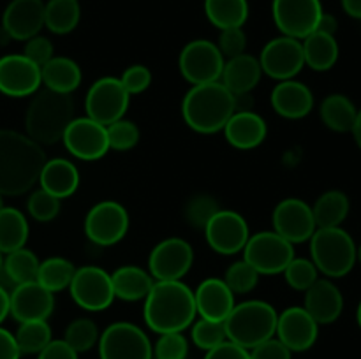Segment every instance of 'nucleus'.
<instances>
[{
    "instance_id": "37998d69",
    "label": "nucleus",
    "mask_w": 361,
    "mask_h": 359,
    "mask_svg": "<svg viewBox=\"0 0 361 359\" xmlns=\"http://www.w3.org/2000/svg\"><path fill=\"white\" fill-rule=\"evenodd\" d=\"M259 277L261 275L257 273L247 260L240 259L235 260L233 264H229L222 280H224L226 285L231 289L233 294L243 296L249 294V292H252L254 289H256Z\"/></svg>"
},
{
    "instance_id": "aec40b11",
    "label": "nucleus",
    "mask_w": 361,
    "mask_h": 359,
    "mask_svg": "<svg viewBox=\"0 0 361 359\" xmlns=\"http://www.w3.org/2000/svg\"><path fill=\"white\" fill-rule=\"evenodd\" d=\"M55 310V294L37 280L14 285L9 291V315L20 322L48 320Z\"/></svg>"
},
{
    "instance_id": "412c9836",
    "label": "nucleus",
    "mask_w": 361,
    "mask_h": 359,
    "mask_svg": "<svg viewBox=\"0 0 361 359\" xmlns=\"http://www.w3.org/2000/svg\"><path fill=\"white\" fill-rule=\"evenodd\" d=\"M317 336H319V324L303 306H289L279 313L275 338L282 341L293 354L312 348Z\"/></svg>"
},
{
    "instance_id": "39448f33",
    "label": "nucleus",
    "mask_w": 361,
    "mask_h": 359,
    "mask_svg": "<svg viewBox=\"0 0 361 359\" xmlns=\"http://www.w3.org/2000/svg\"><path fill=\"white\" fill-rule=\"evenodd\" d=\"M277 319L279 312L275 306L263 299H247L236 303L228 319L224 320L228 340L250 351L275 336Z\"/></svg>"
},
{
    "instance_id": "4be33fe9",
    "label": "nucleus",
    "mask_w": 361,
    "mask_h": 359,
    "mask_svg": "<svg viewBox=\"0 0 361 359\" xmlns=\"http://www.w3.org/2000/svg\"><path fill=\"white\" fill-rule=\"evenodd\" d=\"M44 0H11L2 14V30L14 41H28L44 28Z\"/></svg>"
},
{
    "instance_id": "2f4dec72",
    "label": "nucleus",
    "mask_w": 361,
    "mask_h": 359,
    "mask_svg": "<svg viewBox=\"0 0 361 359\" xmlns=\"http://www.w3.org/2000/svg\"><path fill=\"white\" fill-rule=\"evenodd\" d=\"M319 116L324 127L334 132H351L355 127L358 108L355 102L344 94H330L323 99L319 106Z\"/></svg>"
},
{
    "instance_id": "f257e3e1",
    "label": "nucleus",
    "mask_w": 361,
    "mask_h": 359,
    "mask_svg": "<svg viewBox=\"0 0 361 359\" xmlns=\"http://www.w3.org/2000/svg\"><path fill=\"white\" fill-rule=\"evenodd\" d=\"M46 160L41 144L27 134L0 129V192L4 196L30 192Z\"/></svg>"
},
{
    "instance_id": "9d476101",
    "label": "nucleus",
    "mask_w": 361,
    "mask_h": 359,
    "mask_svg": "<svg viewBox=\"0 0 361 359\" xmlns=\"http://www.w3.org/2000/svg\"><path fill=\"white\" fill-rule=\"evenodd\" d=\"M129 102L130 95L123 88L120 77L104 76L99 77L88 88L87 95H85V111H87L88 118L108 127L116 120L126 118Z\"/></svg>"
},
{
    "instance_id": "49530a36",
    "label": "nucleus",
    "mask_w": 361,
    "mask_h": 359,
    "mask_svg": "<svg viewBox=\"0 0 361 359\" xmlns=\"http://www.w3.org/2000/svg\"><path fill=\"white\" fill-rule=\"evenodd\" d=\"M189 341L183 333L159 334L154 345V359H187Z\"/></svg>"
},
{
    "instance_id": "58836bf2",
    "label": "nucleus",
    "mask_w": 361,
    "mask_h": 359,
    "mask_svg": "<svg viewBox=\"0 0 361 359\" xmlns=\"http://www.w3.org/2000/svg\"><path fill=\"white\" fill-rule=\"evenodd\" d=\"M14 338H16L21 355H37L53 340V334L48 320H28V322H20Z\"/></svg>"
},
{
    "instance_id": "bf43d9fd",
    "label": "nucleus",
    "mask_w": 361,
    "mask_h": 359,
    "mask_svg": "<svg viewBox=\"0 0 361 359\" xmlns=\"http://www.w3.org/2000/svg\"><path fill=\"white\" fill-rule=\"evenodd\" d=\"M9 317V291L0 285V326Z\"/></svg>"
},
{
    "instance_id": "de8ad7c7",
    "label": "nucleus",
    "mask_w": 361,
    "mask_h": 359,
    "mask_svg": "<svg viewBox=\"0 0 361 359\" xmlns=\"http://www.w3.org/2000/svg\"><path fill=\"white\" fill-rule=\"evenodd\" d=\"M221 210V206L217 204V201L212 196L207 194H200V196L190 197V201L185 206V217L189 220L190 225H196V227L203 229L207 225V222L214 217L217 211Z\"/></svg>"
},
{
    "instance_id": "ea45409f",
    "label": "nucleus",
    "mask_w": 361,
    "mask_h": 359,
    "mask_svg": "<svg viewBox=\"0 0 361 359\" xmlns=\"http://www.w3.org/2000/svg\"><path fill=\"white\" fill-rule=\"evenodd\" d=\"M99 338H101V331H99L95 320L88 319V317H80L67 324L62 340L78 354H83V352L92 351L99 344Z\"/></svg>"
},
{
    "instance_id": "e433bc0d",
    "label": "nucleus",
    "mask_w": 361,
    "mask_h": 359,
    "mask_svg": "<svg viewBox=\"0 0 361 359\" xmlns=\"http://www.w3.org/2000/svg\"><path fill=\"white\" fill-rule=\"evenodd\" d=\"M39 264H41L39 257L32 250H28L27 246H23V248L13 250V252L4 256L2 273L6 275L7 280L14 287V285L37 280Z\"/></svg>"
},
{
    "instance_id": "a19ab883",
    "label": "nucleus",
    "mask_w": 361,
    "mask_h": 359,
    "mask_svg": "<svg viewBox=\"0 0 361 359\" xmlns=\"http://www.w3.org/2000/svg\"><path fill=\"white\" fill-rule=\"evenodd\" d=\"M190 338H192L194 345L201 351L208 352L212 348L219 347L228 340V333H226L224 322L219 320H208V319H196L190 326Z\"/></svg>"
},
{
    "instance_id": "5fc2aeb1",
    "label": "nucleus",
    "mask_w": 361,
    "mask_h": 359,
    "mask_svg": "<svg viewBox=\"0 0 361 359\" xmlns=\"http://www.w3.org/2000/svg\"><path fill=\"white\" fill-rule=\"evenodd\" d=\"M78 352L73 351L66 341L51 340L41 352L37 354V359H78Z\"/></svg>"
},
{
    "instance_id": "09e8293b",
    "label": "nucleus",
    "mask_w": 361,
    "mask_h": 359,
    "mask_svg": "<svg viewBox=\"0 0 361 359\" xmlns=\"http://www.w3.org/2000/svg\"><path fill=\"white\" fill-rule=\"evenodd\" d=\"M215 44H217L219 51L222 53V56L226 60L243 55L247 49V35L243 32V27L224 28V30H221Z\"/></svg>"
},
{
    "instance_id": "603ef678",
    "label": "nucleus",
    "mask_w": 361,
    "mask_h": 359,
    "mask_svg": "<svg viewBox=\"0 0 361 359\" xmlns=\"http://www.w3.org/2000/svg\"><path fill=\"white\" fill-rule=\"evenodd\" d=\"M249 355L250 359H293V352L275 336L250 348Z\"/></svg>"
},
{
    "instance_id": "c03bdc74",
    "label": "nucleus",
    "mask_w": 361,
    "mask_h": 359,
    "mask_svg": "<svg viewBox=\"0 0 361 359\" xmlns=\"http://www.w3.org/2000/svg\"><path fill=\"white\" fill-rule=\"evenodd\" d=\"M108 132V144L109 150L113 151H129L134 146H137L141 139L140 127L127 118H120L116 122L109 123L106 127Z\"/></svg>"
},
{
    "instance_id": "72a5a7b5",
    "label": "nucleus",
    "mask_w": 361,
    "mask_h": 359,
    "mask_svg": "<svg viewBox=\"0 0 361 359\" xmlns=\"http://www.w3.org/2000/svg\"><path fill=\"white\" fill-rule=\"evenodd\" d=\"M30 227L23 211L13 206H4L0 210V252L6 253L23 248L28 241Z\"/></svg>"
},
{
    "instance_id": "423d86ee",
    "label": "nucleus",
    "mask_w": 361,
    "mask_h": 359,
    "mask_svg": "<svg viewBox=\"0 0 361 359\" xmlns=\"http://www.w3.org/2000/svg\"><path fill=\"white\" fill-rule=\"evenodd\" d=\"M310 260L324 278H344L356 266V243L344 227H319L309 239Z\"/></svg>"
},
{
    "instance_id": "680f3d73",
    "label": "nucleus",
    "mask_w": 361,
    "mask_h": 359,
    "mask_svg": "<svg viewBox=\"0 0 361 359\" xmlns=\"http://www.w3.org/2000/svg\"><path fill=\"white\" fill-rule=\"evenodd\" d=\"M356 322H358V326H360V329H361V299H360L358 308H356Z\"/></svg>"
},
{
    "instance_id": "cd10ccee",
    "label": "nucleus",
    "mask_w": 361,
    "mask_h": 359,
    "mask_svg": "<svg viewBox=\"0 0 361 359\" xmlns=\"http://www.w3.org/2000/svg\"><path fill=\"white\" fill-rule=\"evenodd\" d=\"M261 76H263V70H261L257 56L243 53L235 58L226 60L221 83L233 95H243L250 94L259 84Z\"/></svg>"
},
{
    "instance_id": "c9c22d12",
    "label": "nucleus",
    "mask_w": 361,
    "mask_h": 359,
    "mask_svg": "<svg viewBox=\"0 0 361 359\" xmlns=\"http://www.w3.org/2000/svg\"><path fill=\"white\" fill-rule=\"evenodd\" d=\"M80 20L81 6L78 0H48L44 4V28L51 34H71Z\"/></svg>"
},
{
    "instance_id": "7c9ffc66",
    "label": "nucleus",
    "mask_w": 361,
    "mask_h": 359,
    "mask_svg": "<svg viewBox=\"0 0 361 359\" xmlns=\"http://www.w3.org/2000/svg\"><path fill=\"white\" fill-rule=\"evenodd\" d=\"M302 48L305 65L316 73H326L334 69L341 55L337 37L317 30L302 39Z\"/></svg>"
},
{
    "instance_id": "4d7b16f0",
    "label": "nucleus",
    "mask_w": 361,
    "mask_h": 359,
    "mask_svg": "<svg viewBox=\"0 0 361 359\" xmlns=\"http://www.w3.org/2000/svg\"><path fill=\"white\" fill-rule=\"evenodd\" d=\"M317 32H323V34H330V35H335L338 30V21L337 18L334 16V14L330 13H323V16H321L319 23H317ZM314 30V32H316Z\"/></svg>"
},
{
    "instance_id": "b1692460",
    "label": "nucleus",
    "mask_w": 361,
    "mask_h": 359,
    "mask_svg": "<svg viewBox=\"0 0 361 359\" xmlns=\"http://www.w3.org/2000/svg\"><path fill=\"white\" fill-rule=\"evenodd\" d=\"M314 94L305 83L296 80L277 81L270 94L271 109L286 120H302L314 109Z\"/></svg>"
},
{
    "instance_id": "f3484780",
    "label": "nucleus",
    "mask_w": 361,
    "mask_h": 359,
    "mask_svg": "<svg viewBox=\"0 0 361 359\" xmlns=\"http://www.w3.org/2000/svg\"><path fill=\"white\" fill-rule=\"evenodd\" d=\"M271 225H274V231L284 239H288L291 245L309 241L317 229L312 206L303 199H298V197L282 199L274 208Z\"/></svg>"
},
{
    "instance_id": "e2e57ef3",
    "label": "nucleus",
    "mask_w": 361,
    "mask_h": 359,
    "mask_svg": "<svg viewBox=\"0 0 361 359\" xmlns=\"http://www.w3.org/2000/svg\"><path fill=\"white\" fill-rule=\"evenodd\" d=\"M356 263L361 264V245L356 246Z\"/></svg>"
},
{
    "instance_id": "c85d7f7f",
    "label": "nucleus",
    "mask_w": 361,
    "mask_h": 359,
    "mask_svg": "<svg viewBox=\"0 0 361 359\" xmlns=\"http://www.w3.org/2000/svg\"><path fill=\"white\" fill-rule=\"evenodd\" d=\"M41 80L46 90L71 95L80 88L83 73L78 62L69 56H53L41 67Z\"/></svg>"
},
{
    "instance_id": "6e6552de",
    "label": "nucleus",
    "mask_w": 361,
    "mask_h": 359,
    "mask_svg": "<svg viewBox=\"0 0 361 359\" xmlns=\"http://www.w3.org/2000/svg\"><path fill=\"white\" fill-rule=\"evenodd\" d=\"M101 359H154V347L140 326L118 320L106 327L99 338Z\"/></svg>"
},
{
    "instance_id": "0eeeda50",
    "label": "nucleus",
    "mask_w": 361,
    "mask_h": 359,
    "mask_svg": "<svg viewBox=\"0 0 361 359\" xmlns=\"http://www.w3.org/2000/svg\"><path fill=\"white\" fill-rule=\"evenodd\" d=\"M242 253L259 275H279L295 257V245L271 229L250 234Z\"/></svg>"
},
{
    "instance_id": "a211bd4d",
    "label": "nucleus",
    "mask_w": 361,
    "mask_h": 359,
    "mask_svg": "<svg viewBox=\"0 0 361 359\" xmlns=\"http://www.w3.org/2000/svg\"><path fill=\"white\" fill-rule=\"evenodd\" d=\"M62 143L74 158L85 162L99 160L109 151L106 127L87 115L74 118L69 123L62 136Z\"/></svg>"
},
{
    "instance_id": "0e129e2a",
    "label": "nucleus",
    "mask_w": 361,
    "mask_h": 359,
    "mask_svg": "<svg viewBox=\"0 0 361 359\" xmlns=\"http://www.w3.org/2000/svg\"><path fill=\"white\" fill-rule=\"evenodd\" d=\"M2 266H4V253L0 252V273H2Z\"/></svg>"
},
{
    "instance_id": "dca6fc26",
    "label": "nucleus",
    "mask_w": 361,
    "mask_h": 359,
    "mask_svg": "<svg viewBox=\"0 0 361 359\" xmlns=\"http://www.w3.org/2000/svg\"><path fill=\"white\" fill-rule=\"evenodd\" d=\"M208 246L219 256H236L250 236L249 224L238 211L221 208L203 227Z\"/></svg>"
},
{
    "instance_id": "f8f14e48",
    "label": "nucleus",
    "mask_w": 361,
    "mask_h": 359,
    "mask_svg": "<svg viewBox=\"0 0 361 359\" xmlns=\"http://www.w3.org/2000/svg\"><path fill=\"white\" fill-rule=\"evenodd\" d=\"M69 292L73 301L87 312H104L116 299L111 273L99 266L76 267Z\"/></svg>"
},
{
    "instance_id": "4468645a",
    "label": "nucleus",
    "mask_w": 361,
    "mask_h": 359,
    "mask_svg": "<svg viewBox=\"0 0 361 359\" xmlns=\"http://www.w3.org/2000/svg\"><path fill=\"white\" fill-rule=\"evenodd\" d=\"M257 60L263 74L275 81L295 80L305 67L302 41L288 35H279L268 41Z\"/></svg>"
},
{
    "instance_id": "7ed1b4c3",
    "label": "nucleus",
    "mask_w": 361,
    "mask_h": 359,
    "mask_svg": "<svg viewBox=\"0 0 361 359\" xmlns=\"http://www.w3.org/2000/svg\"><path fill=\"white\" fill-rule=\"evenodd\" d=\"M236 111L235 95L221 83L194 84L182 101V116L197 134H217Z\"/></svg>"
},
{
    "instance_id": "6e6d98bb",
    "label": "nucleus",
    "mask_w": 361,
    "mask_h": 359,
    "mask_svg": "<svg viewBox=\"0 0 361 359\" xmlns=\"http://www.w3.org/2000/svg\"><path fill=\"white\" fill-rule=\"evenodd\" d=\"M21 352L18 348L14 333L0 326V359H20Z\"/></svg>"
},
{
    "instance_id": "473e14b6",
    "label": "nucleus",
    "mask_w": 361,
    "mask_h": 359,
    "mask_svg": "<svg viewBox=\"0 0 361 359\" xmlns=\"http://www.w3.org/2000/svg\"><path fill=\"white\" fill-rule=\"evenodd\" d=\"M351 211V201L342 190L331 189L321 194L312 204L314 220L319 227H342Z\"/></svg>"
},
{
    "instance_id": "13d9d810",
    "label": "nucleus",
    "mask_w": 361,
    "mask_h": 359,
    "mask_svg": "<svg viewBox=\"0 0 361 359\" xmlns=\"http://www.w3.org/2000/svg\"><path fill=\"white\" fill-rule=\"evenodd\" d=\"M341 4L348 16L361 20V0H341Z\"/></svg>"
},
{
    "instance_id": "2eb2a0df",
    "label": "nucleus",
    "mask_w": 361,
    "mask_h": 359,
    "mask_svg": "<svg viewBox=\"0 0 361 359\" xmlns=\"http://www.w3.org/2000/svg\"><path fill=\"white\" fill-rule=\"evenodd\" d=\"M194 264V250L183 238H166L152 248L148 271L155 282L182 280Z\"/></svg>"
},
{
    "instance_id": "8fccbe9b",
    "label": "nucleus",
    "mask_w": 361,
    "mask_h": 359,
    "mask_svg": "<svg viewBox=\"0 0 361 359\" xmlns=\"http://www.w3.org/2000/svg\"><path fill=\"white\" fill-rule=\"evenodd\" d=\"M123 88L129 92V95H140L147 92L152 84V70L143 63H134L129 65L120 76Z\"/></svg>"
},
{
    "instance_id": "393cba45",
    "label": "nucleus",
    "mask_w": 361,
    "mask_h": 359,
    "mask_svg": "<svg viewBox=\"0 0 361 359\" xmlns=\"http://www.w3.org/2000/svg\"><path fill=\"white\" fill-rule=\"evenodd\" d=\"M197 317L208 320L224 322L231 310L235 308V294L219 277L204 278L194 291Z\"/></svg>"
},
{
    "instance_id": "20e7f679",
    "label": "nucleus",
    "mask_w": 361,
    "mask_h": 359,
    "mask_svg": "<svg viewBox=\"0 0 361 359\" xmlns=\"http://www.w3.org/2000/svg\"><path fill=\"white\" fill-rule=\"evenodd\" d=\"M74 118L73 97L44 88L32 95L25 113V134L41 146L55 144L62 141L63 132Z\"/></svg>"
},
{
    "instance_id": "052dcab7",
    "label": "nucleus",
    "mask_w": 361,
    "mask_h": 359,
    "mask_svg": "<svg viewBox=\"0 0 361 359\" xmlns=\"http://www.w3.org/2000/svg\"><path fill=\"white\" fill-rule=\"evenodd\" d=\"M351 134H353V137H355L358 148L361 150V109H358V116H356V122H355V127H353Z\"/></svg>"
},
{
    "instance_id": "9b49d317",
    "label": "nucleus",
    "mask_w": 361,
    "mask_h": 359,
    "mask_svg": "<svg viewBox=\"0 0 361 359\" xmlns=\"http://www.w3.org/2000/svg\"><path fill=\"white\" fill-rule=\"evenodd\" d=\"M129 211L116 201H101L85 217V234L94 245L113 246L129 232Z\"/></svg>"
},
{
    "instance_id": "5701e85b",
    "label": "nucleus",
    "mask_w": 361,
    "mask_h": 359,
    "mask_svg": "<svg viewBox=\"0 0 361 359\" xmlns=\"http://www.w3.org/2000/svg\"><path fill=\"white\" fill-rule=\"evenodd\" d=\"M303 308L319 326H328L341 319L344 312V296L331 278H317L305 291Z\"/></svg>"
},
{
    "instance_id": "864d4df0",
    "label": "nucleus",
    "mask_w": 361,
    "mask_h": 359,
    "mask_svg": "<svg viewBox=\"0 0 361 359\" xmlns=\"http://www.w3.org/2000/svg\"><path fill=\"white\" fill-rule=\"evenodd\" d=\"M203 359H250V355L247 348L226 340L224 344H221L219 347L208 351Z\"/></svg>"
},
{
    "instance_id": "6ab92c4d",
    "label": "nucleus",
    "mask_w": 361,
    "mask_h": 359,
    "mask_svg": "<svg viewBox=\"0 0 361 359\" xmlns=\"http://www.w3.org/2000/svg\"><path fill=\"white\" fill-rule=\"evenodd\" d=\"M41 87V67L23 53L0 56V94L13 99L32 97Z\"/></svg>"
},
{
    "instance_id": "ddd939ff",
    "label": "nucleus",
    "mask_w": 361,
    "mask_h": 359,
    "mask_svg": "<svg viewBox=\"0 0 361 359\" xmlns=\"http://www.w3.org/2000/svg\"><path fill=\"white\" fill-rule=\"evenodd\" d=\"M324 9L321 0H271V18L282 35L305 39L317 28Z\"/></svg>"
},
{
    "instance_id": "bb28decb",
    "label": "nucleus",
    "mask_w": 361,
    "mask_h": 359,
    "mask_svg": "<svg viewBox=\"0 0 361 359\" xmlns=\"http://www.w3.org/2000/svg\"><path fill=\"white\" fill-rule=\"evenodd\" d=\"M80 182L81 176L76 165L62 157L46 160L37 180L42 190L59 197L60 201L76 194V190L80 189Z\"/></svg>"
},
{
    "instance_id": "a878e982",
    "label": "nucleus",
    "mask_w": 361,
    "mask_h": 359,
    "mask_svg": "<svg viewBox=\"0 0 361 359\" xmlns=\"http://www.w3.org/2000/svg\"><path fill=\"white\" fill-rule=\"evenodd\" d=\"M226 141L236 150H254L268 137V123L254 109L235 111L222 129Z\"/></svg>"
},
{
    "instance_id": "1a4fd4ad",
    "label": "nucleus",
    "mask_w": 361,
    "mask_h": 359,
    "mask_svg": "<svg viewBox=\"0 0 361 359\" xmlns=\"http://www.w3.org/2000/svg\"><path fill=\"white\" fill-rule=\"evenodd\" d=\"M226 58L219 51L217 44L208 39H194L187 42L178 56V69L183 80L194 84L221 81Z\"/></svg>"
},
{
    "instance_id": "79ce46f5",
    "label": "nucleus",
    "mask_w": 361,
    "mask_h": 359,
    "mask_svg": "<svg viewBox=\"0 0 361 359\" xmlns=\"http://www.w3.org/2000/svg\"><path fill=\"white\" fill-rule=\"evenodd\" d=\"M284 275L286 284L289 285L291 289L300 292H305L307 289L312 287L314 284L317 282L319 277V271H317L316 264L310 260V257H293L291 263L286 266V270L282 271Z\"/></svg>"
},
{
    "instance_id": "a18cd8bd",
    "label": "nucleus",
    "mask_w": 361,
    "mask_h": 359,
    "mask_svg": "<svg viewBox=\"0 0 361 359\" xmlns=\"http://www.w3.org/2000/svg\"><path fill=\"white\" fill-rule=\"evenodd\" d=\"M60 204H62V201L59 197L51 196L39 187V189L32 190L30 196H28L27 211L35 222L46 224V222H51L59 217Z\"/></svg>"
},
{
    "instance_id": "4c0bfd02",
    "label": "nucleus",
    "mask_w": 361,
    "mask_h": 359,
    "mask_svg": "<svg viewBox=\"0 0 361 359\" xmlns=\"http://www.w3.org/2000/svg\"><path fill=\"white\" fill-rule=\"evenodd\" d=\"M74 273H76V267L69 259L59 256L48 257L39 264L37 282L49 292L56 294L69 289Z\"/></svg>"
},
{
    "instance_id": "3c124183",
    "label": "nucleus",
    "mask_w": 361,
    "mask_h": 359,
    "mask_svg": "<svg viewBox=\"0 0 361 359\" xmlns=\"http://www.w3.org/2000/svg\"><path fill=\"white\" fill-rule=\"evenodd\" d=\"M23 55L27 56L30 62H34L35 65L42 67L46 62L55 56V46H53L51 39L44 37V35H34L32 39L25 41Z\"/></svg>"
},
{
    "instance_id": "c756f323",
    "label": "nucleus",
    "mask_w": 361,
    "mask_h": 359,
    "mask_svg": "<svg viewBox=\"0 0 361 359\" xmlns=\"http://www.w3.org/2000/svg\"><path fill=\"white\" fill-rule=\"evenodd\" d=\"M113 291L115 298L122 301H141L148 296V292L154 287L155 280L150 275V271L143 270L134 264H126V266L116 267L111 273Z\"/></svg>"
},
{
    "instance_id": "f03ea898",
    "label": "nucleus",
    "mask_w": 361,
    "mask_h": 359,
    "mask_svg": "<svg viewBox=\"0 0 361 359\" xmlns=\"http://www.w3.org/2000/svg\"><path fill=\"white\" fill-rule=\"evenodd\" d=\"M143 319L157 334L183 333L197 319L194 291L182 280L155 282L145 298Z\"/></svg>"
},
{
    "instance_id": "69168bd1",
    "label": "nucleus",
    "mask_w": 361,
    "mask_h": 359,
    "mask_svg": "<svg viewBox=\"0 0 361 359\" xmlns=\"http://www.w3.org/2000/svg\"><path fill=\"white\" fill-rule=\"evenodd\" d=\"M4 206H6V204H4V194L0 192V210H2Z\"/></svg>"
},
{
    "instance_id": "f704fd0d",
    "label": "nucleus",
    "mask_w": 361,
    "mask_h": 359,
    "mask_svg": "<svg viewBox=\"0 0 361 359\" xmlns=\"http://www.w3.org/2000/svg\"><path fill=\"white\" fill-rule=\"evenodd\" d=\"M204 16L219 30L243 27L249 18V0H204Z\"/></svg>"
}]
</instances>
